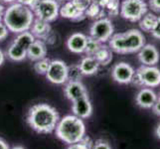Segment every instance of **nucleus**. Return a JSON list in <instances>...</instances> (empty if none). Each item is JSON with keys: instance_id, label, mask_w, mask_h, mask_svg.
I'll list each match as a JSON object with an SVG mask.
<instances>
[{"instance_id": "2eb2a0df", "label": "nucleus", "mask_w": 160, "mask_h": 149, "mask_svg": "<svg viewBox=\"0 0 160 149\" xmlns=\"http://www.w3.org/2000/svg\"><path fill=\"white\" fill-rule=\"evenodd\" d=\"M87 36L80 32L72 34L67 40V48L69 51L75 54H82L85 52Z\"/></svg>"}, {"instance_id": "a211bd4d", "label": "nucleus", "mask_w": 160, "mask_h": 149, "mask_svg": "<svg viewBox=\"0 0 160 149\" xmlns=\"http://www.w3.org/2000/svg\"><path fill=\"white\" fill-rule=\"evenodd\" d=\"M50 30H51V27L48 22L43 21L38 18L34 19L30 28V32L34 35V37L39 38V39L46 38L49 35V33H50Z\"/></svg>"}, {"instance_id": "473e14b6", "label": "nucleus", "mask_w": 160, "mask_h": 149, "mask_svg": "<svg viewBox=\"0 0 160 149\" xmlns=\"http://www.w3.org/2000/svg\"><path fill=\"white\" fill-rule=\"evenodd\" d=\"M8 34H9V30L6 27V25L0 21V41L6 39L8 37Z\"/></svg>"}, {"instance_id": "cd10ccee", "label": "nucleus", "mask_w": 160, "mask_h": 149, "mask_svg": "<svg viewBox=\"0 0 160 149\" xmlns=\"http://www.w3.org/2000/svg\"><path fill=\"white\" fill-rule=\"evenodd\" d=\"M108 14L112 17L118 16L119 13V0H109L108 5L104 8Z\"/></svg>"}, {"instance_id": "f3484780", "label": "nucleus", "mask_w": 160, "mask_h": 149, "mask_svg": "<svg viewBox=\"0 0 160 149\" xmlns=\"http://www.w3.org/2000/svg\"><path fill=\"white\" fill-rule=\"evenodd\" d=\"M47 55V47L43 41L35 40L31 44V46L27 50V58H29L31 61H38L46 58Z\"/></svg>"}, {"instance_id": "4c0bfd02", "label": "nucleus", "mask_w": 160, "mask_h": 149, "mask_svg": "<svg viewBox=\"0 0 160 149\" xmlns=\"http://www.w3.org/2000/svg\"><path fill=\"white\" fill-rule=\"evenodd\" d=\"M4 12H5V8H4V6L2 4H0V21L3 19Z\"/></svg>"}, {"instance_id": "9d476101", "label": "nucleus", "mask_w": 160, "mask_h": 149, "mask_svg": "<svg viewBox=\"0 0 160 149\" xmlns=\"http://www.w3.org/2000/svg\"><path fill=\"white\" fill-rule=\"evenodd\" d=\"M134 73L135 71L131 65L125 62H119L113 66L112 71V77L118 84L128 85L131 82Z\"/></svg>"}, {"instance_id": "f704fd0d", "label": "nucleus", "mask_w": 160, "mask_h": 149, "mask_svg": "<svg viewBox=\"0 0 160 149\" xmlns=\"http://www.w3.org/2000/svg\"><path fill=\"white\" fill-rule=\"evenodd\" d=\"M152 112H154V114H156V115H158V117H160V97H157L155 103L153 104Z\"/></svg>"}, {"instance_id": "a19ab883", "label": "nucleus", "mask_w": 160, "mask_h": 149, "mask_svg": "<svg viewBox=\"0 0 160 149\" xmlns=\"http://www.w3.org/2000/svg\"><path fill=\"white\" fill-rule=\"evenodd\" d=\"M2 1L5 3H14L16 0H2Z\"/></svg>"}, {"instance_id": "c756f323", "label": "nucleus", "mask_w": 160, "mask_h": 149, "mask_svg": "<svg viewBox=\"0 0 160 149\" xmlns=\"http://www.w3.org/2000/svg\"><path fill=\"white\" fill-rule=\"evenodd\" d=\"M92 149H112L109 143L103 139H98L95 143H92Z\"/></svg>"}, {"instance_id": "2f4dec72", "label": "nucleus", "mask_w": 160, "mask_h": 149, "mask_svg": "<svg viewBox=\"0 0 160 149\" xmlns=\"http://www.w3.org/2000/svg\"><path fill=\"white\" fill-rule=\"evenodd\" d=\"M147 6L149 7L153 12L160 13V0H148Z\"/></svg>"}, {"instance_id": "f257e3e1", "label": "nucleus", "mask_w": 160, "mask_h": 149, "mask_svg": "<svg viewBox=\"0 0 160 149\" xmlns=\"http://www.w3.org/2000/svg\"><path fill=\"white\" fill-rule=\"evenodd\" d=\"M27 123L38 133L48 134L56 129L60 120L57 109L48 103H37L27 113Z\"/></svg>"}, {"instance_id": "412c9836", "label": "nucleus", "mask_w": 160, "mask_h": 149, "mask_svg": "<svg viewBox=\"0 0 160 149\" xmlns=\"http://www.w3.org/2000/svg\"><path fill=\"white\" fill-rule=\"evenodd\" d=\"M6 56L14 62H21L27 58V51L12 42L6 51Z\"/></svg>"}, {"instance_id": "39448f33", "label": "nucleus", "mask_w": 160, "mask_h": 149, "mask_svg": "<svg viewBox=\"0 0 160 149\" xmlns=\"http://www.w3.org/2000/svg\"><path fill=\"white\" fill-rule=\"evenodd\" d=\"M131 82L139 87H156L160 86V70L155 66L142 65L135 71Z\"/></svg>"}, {"instance_id": "b1692460", "label": "nucleus", "mask_w": 160, "mask_h": 149, "mask_svg": "<svg viewBox=\"0 0 160 149\" xmlns=\"http://www.w3.org/2000/svg\"><path fill=\"white\" fill-rule=\"evenodd\" d=\"M104 15H106V10L102 9L101 6H98L95 2H92V4L85 11V16H87V17H89V18L97 19V20L103 18Z\"/></svg>"}, {"instance_id": "c9c22d12", "label": "nucleus", "mask_w": 160, "mask_h": 149, "mask_svg": "<svg viewBox=\"0 0 160 149\" xmlns=\"http://www.w3.org/2000/svg\"><path fill=\"white\" fill-rule=\"evenodd\" d=\"M108 1H109V0H92V2L97 3V4L98 5V6H101L102 9L106 8V6L108 5Z\"/></svg>"}, {"instance_id": "7ed1b4c3", "label": "nucleus", "mask_w": 160, "mask_h": 149, "mask_svg": "<svg viewBox=\"0 0 160 149\" xmlns=\"http://www.w3.org/2000/svg\"><path fill=\"white\" fill-rule=\"evenodd\" d=\"M145 45V37L137 29L113 34L108 40V47L118 54L137 53Z\"/></svg>"}, {"instance_id": "72a5a7b5", "label": "nucleus", "mask_w": 160, "mask_h": 149, "mask_svg": "<svg viewBox=\"0 0 160 149\" xmlns=\"http://www.w3.org/2000/svg\"><path fill=\"white\" fill-rule=\"evenodd\" d=\"M151 34L154 38L160 40V17L157 18L156 24H155V26H154L153 30L151 31Z\"/></svg>"}, {"instance_id": "e433bc0d", "label": "nucleus", "mask_w": 160, "mask_h": 149, "mask_svg": "<svg viewBox=\"0 0 160 149\" xmlns=\"http://www.w3.org/2000/svg\"><path fill=\"white\" fill-rule=\"evenodd\" d=\"M0 149H10L7 143L1 138H0Z\"/></svg>"}, {"instance_id": "ea45409f", "label": "nucleus", "mask_w": 160, "mask_h": 149, "mask_svg": "<svg viewBox=\"0 0 160 149\" xmlns=\"http://www.w3.org/2000/svg\"><path fill=\"white\" fill-rule=\"evenodd\" d=\"M155 135L157 138L160 139V123L156 126V128H155Z\"/></svg>"}, {"instance_id": "37998d69", "label": "nucleus", "mask_w": 160, "mask_h": 149, "mask_svg": "<svg viewBox=\"0 0 160 149\" xmlns=\"http://www.w3.org/2000/svg\"><path fill=\"white\" fill-rule=\"evenodd\" d=\"M58 1H62V2H68V1H71V0H58Z\"/></svg>"}, {"instance_id": "0eeeda50", "label": "nucleus", "mask_w": 160, "mask_h": 149, "mask_svg": "<svg viewBox=\"0 0 160 149\" xmlns=\"http://www.w3.org/2000/svg\"><path fill=\"white\" fill-rule=\"evenodd\" d=\"M60 6L57 0H40L36 7L33 9L36 18L46 21L48 23L58 18Z\"/></svg>"}, {"instance_id": "7c9ffc66", "label": "nucleus", "mask_w": 160, "mask_h": 149, "mask_svg": "<svg viewBox=\"0 0 160 149\" xmlns=\"http://www.w3.org/2000/svg\"><path fill=\"white\" fill-rule=\"evenodd\" d=\"M16 1L22 5H25V6L29 7L33 11V9L36 7V5L39 3L40 0H16Z\"/></svg>"}, {"instance_id": "bb28decb", "label": "nucleus", "mask_w": 160, "mask_h": 149, "mask_svg": "<svg viewBox=\"0 0 160 149\" xmlns=\"http://www.w3.org/2000/svg\"><path fill=\"white\" fill-rule=\"evenodd\" d=\"M51 60L48 58H44L41 60H38L34 64V70L38 75H46L47 71L50 66Z\"/></svg>"}, {"instance_id": "393cba45", "label": "nucleus", "mask_w": 160, "mask_h": 149, "mask_svg": "<svg viewBox=\"0 0 160 149\" xmlns=\"http://www.w3.org/2000/svg\"><path fill=\"white\" fill-rule=\"evenodd\" d=\"M102 44L98 41L96 39H93L92 37L89 36L87 38V43H86V48H85V52L87 56H92L97 53V51L101 48Z\"/></svg>"}, {"instance_id": "dca6fc26", "label": "nucleus", "mask_w": 160, "mask_h": 149, "mask_svg": "<svg viewBox=\"0 0 160 149\" xmlns=\"http://www.w3.org/2000/svg\"><path fill=\"white\" fill-rule=\"evenodd\" d=\"M59 14L62 16L63 18L71 19L73 21H81L86 17L85 13L82 12V11L73 3L72 0L66 2L63 6L60 8Z\"/></svg>"}, {"instance_id": "ddd939ff", "label": "nucleus", "mask_w": 160, "mask_h": 149, "mask_svg": "<svg viewBox=\"0 0 160 149\" xmlns=\"http://www.w3.org/2000/svg\"><path fill=\"white\" fill-rule=\"evenodd\" d=\"M156 99H157V95L153 90H151L150 87H142L137 92V95L135 97V102L141 108L149 109L152 108Z\"/></svg>"}, {"instance_id": "1a4fd4ad", "label": "nucleus", "mask_w": 160, "mask_h": 149, "mask_svg": "<svg viewBox=\"0 0 160 149\" xmlns=\"http://www.w3.org/2000/svg\"><path fill=\"white\" fill-rule=\"evenodd\" d=\"M45 76L52 84L64 85L68 82V66L61 60H53Z\"/></svg>"}, {"instance_id": "c85d7f7f", "label": "nucleus", "mask_w": 160, "mask_h": 149, "mask_svg": "<svg viewBox=\"0 0 160 149\" xmlns=\"http://www.w3.org/2000/svg\"><path fill=\"white\" fill-rule=\"evenodd\" d=\"M73 3L78 7L82 12L85 13V11L88 9V7L92 4V0H72Z\"/></svg>"}, {"instance_id": "5701e85b", "label": "nucleus", "mask_w": 160, "mask_h": 149, "mask_svg": "<svg viewBox=\"0 0 160 149\" xmlns=\"http://www.w3.org/2000/svg\"><path fill=\"white\" fill-rule=\"evenodd\" d=\"M158 16H156L153 13H146L142 16V18L139 20V27L143 32L151 33L154 26L156 24Z\"/></svg>"}, {"instance_id": "6e6552de", "label": "nucleus", "mask_w": 160, "mask_h": 149, "mask_svg": "<svg viewBox=\"0 0 160 149\" xmlns=\"http://www.w3.org/2000/svg\"><path fill=\"white\" fill-rule=\"evenodd\" d=\"M113 25L108 18H101L93 22L90 29V36L93 39L100 41L102 44L108 42L110 37L113 35Z\"/></svg>"}, {"instance_id": "aec40b11", "label": "nucleus", "mask_w": 160, "mask_h": 149, "mask_svg": "<svg viewBox=\"0 0 160 149\" xmlns=\"http://www.w3.org/2000/svg\"><path fill=\"white\" fill-rule=\"evenodd\" d=\"M93 58L98 61L100 66H108L112 60V51L108 46L102 44L101 48L97 51V53L93 55Z\"/></svg>"}, {"instance_id": "58836bf2", "label": "nucleus", "mask_w": 160, "mask_h": 149, "mask_svg": "<svg viewBox=\"0 0 160 149\" xmlns=\"http://www.w3.org/2000/svg\"><path fill=\"white\" fill-rule=\"evenodd\" d=\"M4 61H5V55L1 50H0V66L4 63Z\"/></svg>"}, {"instance_id": "9b49d317", "label": "nucleus", "mask_w": 160, "mask_h": 149, "mask_svg": "<svg viewBox=\"0 0 160 149\" xmlns=\"http://www.w3.org/2000/svg\"><path fill=\"white\" fill-rule=\"evenodd\" d=\"M137 53L138 61L144 66H155L159 62L160 56L158 50L151 44H146Z\"/></svg>"}, {"instance_id": "f8f14e48", "label": "nucleus", "mask_w": 160, "mask_h": 149, "mask_svg": "<svg viewBox=\"0 0 160 149\" xmlns=\"http://www.w3.org/2000/svg\"><path fill=\"white\" fill-rule=\"evenodd\" d=\"M73 106H72V110L76 117H78L82 119L90 117L92 113V106L89 98V96L82 97L79 99L72 102Z\"/></svg>"}, {"instance_id": "6ab92c4d", "label": "nucleus", "mask_w": 160, "mask_h": 149, "mask_svg": "<svg viewBox=\"0 0 160 149\" xmlns=\"http://www.w3.org/2000/svg\"><path fill=\"white\" fill-rule=\"evenodd\" d=\"M79 66L84 76L95 75L100 68V64L92 56H86L85 58H82Z\"/></svg>"}, {"instance_id": "4be33fe9", "label": "nucleus", "mask_w": 160, "mask_h": 149, "mask_svg": "<svg viewBox=\"0 0 160 149\" xmlns=\"http://www.w3.org/2000/svg\"><path fill=\"white\" fill-rule=\"evenodd\" d=\"M35 40H36V38L30 31H25V32L19 33L14 39L13 43H15L16 45H18L19 47L23 48L24 50L27 51L28 48L31 46V44Z\"/></svg>"}, {"instance_id": "20e7f679", "label": "nucleus", "mask_w": 160, "mask_h": 149, "mask_svg": "<svg viewBox=\"0 0 160 149\" xmlns=\"http://www.w3.org/2000/svg\"><path fill=\"white\" fill-rule=\"evenodd\" d=\"M55 130L58 138L67 144H74L86 136L84 121L76 115H66L60 119Z\"/></svg>"}, {"instance_id": "a878e982", "label": "nucleus", "mask_w": 160, "mask_h": 149, "mask_svg": "<svg viewBox=\"0 0 160 149\" xmlns=\"http://www.w3.org/2000/svg\"><path fill=\"white\" fill-rule=\"evenodd\" d=\"M82 76L84 75H82L79 65L68 66V82H81Z\"/></svg>"}, {"instance_id": "79ce46f5", "label": "nucleus", "mask_w": 160, "mask_h": 149, "mask_svg": "<svg viewBox=\"0 0 160 149\" xmlns=\"http://www.w3.org/2000/svg\"><path fill=\"white\" fill-rule=\"evenodd\" d=\"M11 149H25V148H23L22 146H14V147H12Z\"/></svg>"}, {"instance_id": "f03ea898", "label": "nucleus", "mask_w": 160, "mask_h": 149, "mask_svg": "<svg viewBox=\"0 0 160 149\" xmlns=\"http://www.w3.org/2000/svg\"><path fill=\"white\" fill-rule=\"evenodd\" d=\"M35 19L34 12L20 3H12L5 10L3 16V23L6 25L9 32L15 34L29 31L33 21Z\"/></svg>"}, {"instance_id": "4468645a", "label": "nucleus", "mask_w": 160, "mask_h": 149, "mask_svg": "<svg viewBox=\"0 0 160 149\" xmlns=\"http://www.w3.org/2000/svg\"><path fill=\"white\" fill-rule=\"evenodd\" d=\"M64 92L67 98H69L71 102H74L82 97L89 96L86 87L82 84V82H67L64 87Z\"/></svg>"}, {"instance_id": "423d86ee", "label": "nucleus", "mask_w": 160, "mask_h": 149, "mask_svg": "<svg viewBox=\"0 0 160 149\" xmlns=\"http://www.w3.org/2000/svg\"><path fill=\"white\" fill-rule=\"evenodd\" d=\"M147 4L144 0H123L120 4V16L130 22L139 21L147 13Z\"/></svg>"}]
</instances>
